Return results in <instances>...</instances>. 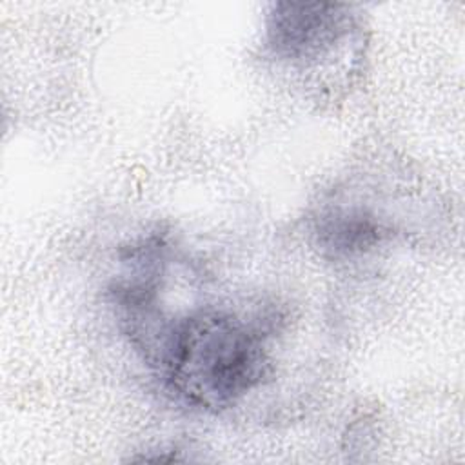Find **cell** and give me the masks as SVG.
Instances as JSON below:
<instances>
[{"instance_id": "obj_1", "label": "cell", "mask_w": 465, "mask_h": 465, "mask_svg": "<svg viewBox=\"0 0 465 465\" xmlns=\"http://www.w3.org/2000/svg\"><path fill=\"white\" fill-rule=\"evenodd\" d=\"M149 361L182 401L222 411L269 376L267 329L225 309H198L165 323Z\"/></svg>"}, {"instance_id": "obj_2", "label": "cell", "mask_w": 465, "mask_h": 465, "mask_svg": "<svg viewBox=\"0 0 465 465\" xmlns=\"http://www.w3.org/2000/svg\"><path fill=\"white\" fill-rule=\"evenodd\" d=\"M341 9L336 4H276L267 22L269 44L287 58L316 54L345 33Z\"/></svg>"}, {"instance_id": "obj_3", "label": "cell", "mask_w": 465, "mask_h": 465, "mask_svg": "<svg viewBox=\"0 0 465 465\" xmlns=\"http://www.w3.org/2000/svg\"><path fill=\"white\" fill-rule=\"evenodd\" d=\"M380 236V223L363 213H336L320 225V243L340 256L361 252L378 243Z\"/></svg>"}]
</instances>
